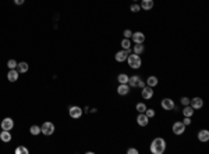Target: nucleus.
Instances as JSON below:
<instances>
[{"label": "nucleus", "mask_w": 209, "mask_h": 154, "mask_svg": "<svg viewBox=\"0 0 209 154\" xmlns=\"http://www.w3.org/2000/svg\"><path fill=\"white\" fill-rule=\"evenodd\" d=\"M149 150L152 154H163L166 150V140L163 138H155L149 146Z\"/></svg>", "instance_id": "f257e3e1"}, {"label": "nucleus", "mask_w": 209, "mask_h": 154, "mask_svg": "<svg viewBox=\"0 0 209 154\" xmlns=\"http://www.w3.org/2000/svg\"><path fill=\"white\" fill-rule=\"evenodd\" d=\"M127 62H128V67H130V68H133V69H138L141 65H142V60H141L140 54H135V53L128 54Z\"/></svg>", "instance_id": "f03ea898"}, {"label": "nucleus", "mask_w": 209, "mask_h": 154, "mask_svg": "<svg viewBox=\"0 0 209 154\" xmlns=\"http://www.w3.org/2000/svg\"><path fill=\"white\" fill-rule=\"evenodd\" d=\"M53 132H55L53 122H43V125L41 126V133L46 135V136H50V135H53Z\"/></svg>", "instance_id": "7ed1b4c3"}, {"label": "nucleus", "mask_w": 209, "mask_h": 154, "mask_svg": "<svg viewBox=\"0 0 209 154\" xmlns=\"http://www.w3.org/2000/svg\"><path fill=\"white\" fill-rule=\"evenodd\" d=\"M172 131H173L174 135L180 136V135H183L184 132H186V125H184L181 121H177V122H174V124H173V126H172Z\"/></svg>", "instance_id": "20e7f679"}, {"label": "nucleus", "mask_w": 209, "mask_h": 154, "mask_svg": "<svg viewBox=\"0 0 209 154\" xmlns=\"http://www.w3.org/2000/svg\"><path fill=\"white\" fill-rule=\"evenodd\" d=\"M133 53V50H120V52H117L116 53V56H115V59H116V61H119V62H124V61H127V57H128V54H131Z\"/></svg>", "instance_id": "39448f33"}, {"label": "nucleus", "mask_w": 209, "mask_h": 154, "mask_svg": "<svg viewBox=\"0 0 209 154\" xmlns=\"http://www.w3.org/2000/svg\"><path fill=\"white\" fill-rule=\"evenodd\" d=\"M160 104H162V108H163V110H166V111H170V110H174V107H176L174 102L172 100V99H169V97L163 99Z\"/></svg>", "instance_id": "423d86ee"}, {"label": "nucleus", "mask_w": 209, "mask_h": 154, "mask_svg": "<svg viewBox=\"0 0 209 154\" xmlns=\"http://www.w3.org/2000/svg\"><path fill=\"white\" fill-rule=\"evenodd\" d=\"M141 96H142V99H145V100H149V99L154 97V89L148 85L144 86V88H142V92H141Z\"/></svg>", "instance_id": "0eeeda50"}, {"label": "nucleus", "mask_w": 209, "mask_h": 154, "mask_svg": "<svg viewBox=\"0 0 209 154\" xmlns=\"http://www.w3.org/2000/svg\"><path fill=\"white\" fill-rule=\"evenodd\" d=\"M190 105L194 108V110H201L204 107V100L201 97H194L190 100Z\"/></svg>", "instance_id": "6e6552de"}, {"label": "nucleus", "mask_w": 209, "mask_h": 154, "mask_svg": "<svg viewBox=\"0 0 209 154\" xmlns=\"http://www.w3.org/2000/svg\"><path fill=\"white\" fill-rule=\"evenodd\" d=\"M0 126H2V131H11L14 128V121L11 118H4Z\"/></svg>", "instance_id": "1a4fd4ad"}, {"label": "nucleus", "mask_w": 209, "mask_h": 154, "mask_svg": "<svg viewBox=\"0 0 209 154\" xmlns=\"http://www.w3.org/2000/svg\"><path fill=\"white\" fill-rule=\"evenodd\" d=\"M69 114H70V117L71 118H80L82 115V110L78 107V105H73V107H70V110H69Z\"/></svg>", "instance_id": "9d476101"}, {"label": "nucleus", "mask_w": 209, "mask_h": 154, "mask_svg": "<svg viewBox=\"0 0 209 154\" xmlns=\"http://www.w3.org/2000/svg\"><path fill=\"white\" fill-rule=\"evenodd\" d=\"M137 122L140 126H147V125L149 124V118L145 115V112H140L137 117Z\"/></svg>", "instance_id": "9b49d317"}, {"label": "nucleus", "mask_w": 209, "mask_h": 154, "mask_svg": "<svg viewBox=\"0 0 209 154\" xmlns=\"http://www.w3.org/2000/svg\"><path fill=\"white\" fill-rule=\"evenodd\" d=\"M117 93L120 96H127L130 93V85L128 83H120L117 88Z\"/></svg>", "instance_id": "f8f14e48"}, {"label": "nucleus", "mask_w": 209, "mask_h": 154, "mask_svg": "<svg viewBox=\"0 0 209 154\" xmlns=\"http://www.w3.org/2000/svg\"><path fill=\"white\" fill-rule=\"evenodd\" d=\"M131 39H133L134 43H144L145 42V35L142 32H133Z\"/></svg>", "instance_id": "ddd939ff"}, {"label": "nucleus", "mask_w": 209, "mask_h": 154, "mask_svg": "<svg viewBox=\"0 0 209 154\" xmlns=\"http://www.w3.org/2000/svg\"><path fill=\"white\" fill-rule=\"evenodd\" d=\"M142 81V79L140 78L138 75H134V76H130L128 78V85H130V88H138L140 86V82Z\"/></svg>", "instance_id": "4468645a"}, {"label": "nucleus", "mask_w": 209, "mask_h": 154, "mask_svg": "<svg viewBox=\"0 0 209 154\" xmlns=\"http://www.w3.org/2000/svg\"><path fill=\"white\" fill-rule=\"evenodd\" d=\"M154 0H141V8L142 10H145V11H148V10H152L154 8Z\"/></svg>", "instance_id": "2eb2a0df"}, {"label": "nucleus", "mask_w": 209, "mask_h": 154, "mask_svg": "<svg viewBox=\"0 0 209 154\" xmlns=\"http://www.w3.org/2000/svg\"><path fill=\"white\" fill-rule=\"evenodd\" d=\"M198 140L204 142V143L209 140V131L208 129H201V131L198 132Z\"/></svg>", "instance_id": "dca6fc26"}, {"label": "nucleus", "mask_w": 209, "mask_h": 154, "mask_svg": "<svg viewBox=\"0 0 209 154\" xmlns=\"http://www.w3.org/2000/svg\"><path fill=\"white\" fill-rule=\"evenodd\" d=\"M18 75H20V72L17 71V69H10L9 74H7V79H9L10 82H16L17 79H18Z\"/></svg>", "instance_id": "f3484780"}, {"label": "nucleus", "mask_w": 209, "mask_h": 154, "mask_svg": "<svg viewBox=\"0 0 209 154\" xmlns=\"http://www.w3.org/2000/svg\"><path fill=\"white\" fill-rule=\"evenodd\" d=\"M0 140L4 142V143H9V142H11V133H10V131H2V133H0Z\"/></svg>", "instance_id": "a211bd4d"}, {"label": "nucleus", "mask_w": 209, "mask_h": 154, "mask_svg": "<svg viewBox=\"0 0 209 154\" xmlns=\"http://www.w3.org/2000/svg\"><path fill=\"white\" fill-rule=\"evenodd\" d=\"M158 83H159V79H158L155 75H151L149 78L147 79V85L151 86V88H155V86H158Z\"/></svg>", "instance_id": "6ab92c4d"}, {"label": "nucleus", "mask_w": 209, "mask_h": 154, "mask_svg": "<svg viewBox=\"0 0 209 154\" xmlns=\"http://www.w3.org/2000/svg\"><path fill=\"white\" fill-rule=\"evenodd\" d=\"M144 50H145V46L142 45V43H135L134 49H133V53H135V54H142Z\"/></svg>", "instance_id": "aec40b11"}, {"label": "nucleus", "mask_w": 209, "mask_h": 154, "mask_svg": "<svg viewBox=\"0 0 209 154\" xmlns=\"http://www.w3.org/2000/svg\"><path fill=\"white\" fill-rule=\"evenodd\" d=\"M193 114H194V108L191 107V105H184V108H183V115L184 117H193Z\"/></svg>", "instance_id": "412c9836"}, {"label": "nucleus", "mask_w": 209, "mask_h": 154, "mask_svg": "<svg viewBox=\"0 0 209 154\" xmlns=\"http://www.w3.org/2000/svg\"><path fill=\"white\" fill-rule=\"evenodd\" d=\"M17 71L20 72V74H25L27 71H28V64H27V62H18V64H17Z\"/></svg>", "instance_id": "4be33fe9"}, {"label": "nucleus", "mask_w": 209, "mask_h": 154, "mask_svg": "<svg viewBox=\"0 0 209 154\" xmlns=\"http://www.w3.org/2000/svg\"><path fill=\"white\" fill-rule=\"evenodd\" d=\"M121 47H123V50H130L131 49V40L127 39V38H124V39L121 40Z\"/></svg>", "instance_id": "5701e85b"}, {"label": "nucleus", "mask_w": 209, "mask_h": 154, "mask_svg": "<svg viewBox=\"0 0 209 154\" xmlns=\"http://www.w3.org/2000/svg\"><path fill=\"white\" fill-rule=\"evenodd\" d=\"M30 132H31V135L36 136V135L41 133V126H38V125H32V126L30 128Z\"/></svg>", "instance_id": "b1692460"}, {"label": "nucleus", "mask_w": 209, "mask_h": 154, "mask_svg": "<svg viewBox=\"0 0 209 154\" xmlns=\"http://www.w3.org/2000/svg\"><path fill=\"white\" fill-rule=\"evenodd\" d=\"M128 78H130V76H128L127 74H120V75L117 76V81L120 83H127L128 82Z\"/></svg>", "instance_id": "393cba45"}, {"label": "nucleus", "mask_w": 209, "mask_h": 154, "mask_svg": "<svg viewBox=\"0 0 209 154\" xmlns=\"http://www.w3.org/2000/svg\"><path fill=\"white\" fill-rule=\"evenodd\" d=\"M135 108H137L138 112H145V110H147V105H145V103H137V105H135Z\"/></svg>", "instance_id": "a878e982"}, {"label": "nucleus", "mask_w": 209, "mask_h": 154, "mask_svg": "<svg viewBox=\"0 0 209 154\" xmlns=\"http://www.w3.org/2000/svg\"><path fill=\"white\" fill-rule=\"evenodd\" d=\"M17 64H18V62H17L16 60H13V59L7 61V67H9L10 69H16L17 68Z\"/></svg>", "instance_id": "bb28decb"}, {"label": "nucleus", "mask_w": 209, "mask_h": 154, "mask_svg": "<svg viewBox=\"0 0 209 154\" xmlns=\"http://www.w3.org/2000/svg\"><path fill=\"white\" fill-rule=\"evenodd\" d=\"M16 153L17 154H21V153H23V154H28V153H30V150H28L27 147H24V146H20V147L16 149Z\"/></svg>", "instance_id": "cd10ccee"}, {"label": "nucleus", "mask_w": 209, "mask_h": 154, "mask_svg": "<svg viewBox=\"0 0 209 154\" xmlns=\"http://www.w3.org/2000/svg\"><path fill=\"white\" fill-rule=\"evenodd\" d=\"M130 10L133 11V13H138V11L141 10V6H140L138 3H133V4L130 6Z\"/></svg>", "instance_id": "c85d7f7f"}, {"label": "nucleus", "mask_w": 209, "mask_h": 154, "mask_svg": "<svg viewBox=\"0 0 209 154\" xmlns=\"http://www.w3.org/2000/svg\"><path fill=\"white\" fill-rule=\"evenodd\" d=\"M145 115H147L148 118L155 117V110H152V108H147V110H145Z\"/></svg>", "instance_id": "c756f323"}, {"label": "nucleus", "mask_w": 209, "mask_h": 154, "mask_svg": "<svg viewBox=\"0 0 209 154\" xmlns=\"http://www.w3.org/2000/svg\"><path fill=\"white\" fill-rule=\"evenodd\" d=\"M123 35H124V38H127V39H131V36H133V31H131V29H126L124 32H123Z\"/></svg>", "instance_id": "7c9ffc66"}, {"label": "nucleus", "mask_w": 209, "mask_h": 154, "mask_svg": "<svg viewBox=\"0 0 209 154\" xmlns=\"http://www.w3.org/2000/svg\"><path fill=\"white\" fill-rule=\"evenodd\" d=\"M180 102H181V104H183V105H188L190 104V99L184 96V97H181V100H180Z\"/></svg>", "instance_id": "2f4dec72"}, {"label": "nucleus", "mask_w": 209, "mask_h": 154, "mask_svg": "<svg viewBox=\"0 0 209 154\" xmlns=\"http://www.w3.org/2000/svg\"><path fill=\"white\" fill-rule=\"evenodd\" d=\"M183 124L186 125V126H187V125H190V124H191V117H184V121H183Z\"/></svg>", "instance_id": "473e14b6"}, {"label": "nucleus", "mask_w": 209, "mask_h": 154, "mask_svg": "<svg viewBox=\"0 0 209 154\" xmlns=\"http://www.w3.org/2000/svg\"><path fill=\"white\" fill-rule=\"evenodd\" d=\"M127 153L128 154H138V150H137V149H128Z\"/></svg>", "instance_id": "72a5a7b5"}, {"label": "nucleus", "mask_w": 209, "mask_h": 154, "mask_svg": "<svg viewBox=\"0 0 209 154\" xmlns=\"http://www.w3.org/2000/svg\"><path fill=\"white\" fill-rule=\"evenodd\" d=\"M24 2H25V0H14V3L18 4V6H20V4H24Z\"/></svg>", "instance_id": "f704fd0d"}, {"label": "nucleus", "mask_w": 209, "mask_h": 154, "mask_svg": "<svg viewBox=\"0 0 209 154\" xmlns=\"http://www.w3.org/2000/svg\"><path fill=\"white\" fill-rule=\"evenodd\" d=\"M144 86H145V82H144V81H141V82H140V86H138V88H141V89H142V88H144Z\"/></svg>", "instance_id": "c9c22d12"}, {"label": "nucleus", "mask_w": 209, "mask_h": 154, "mask_svg": "<svg viewBox=\"0 0 209 154\" xmlns=\"http://www.w3.org/2000/svg\"><path fill=\"white\" fill-rule=\"evenodd\" d=\"M133 2H134V3H137V2H138V0H133Z\"/></svg>", "instance_id": "e433bc0d"}]
</instances>
